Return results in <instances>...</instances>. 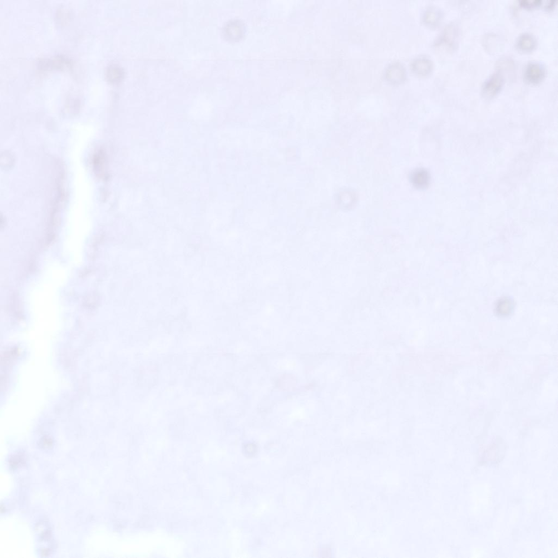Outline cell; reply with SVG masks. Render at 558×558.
Wrapping results in <instances>:
<instances>
[{
	"label": "cell",
	"instance_id": "6da1fadb",
	"mask_svg": "<svg viewBox=\"0 0 558 558\" xmlns=\"http://www.w3.org/2000/svg\"><path fill=\"white\" fill-rule=\"evenodd\" d=\"M504 83V77L501 71L498 70L484 82L482 91L484 96L487 97L495 96L501 90Z\"/></svg>",
	"mask_w": 558,
	"mask_h": 558
},
{
	"label": "cell",
	"instance_id": "7a4b0ae2",
	"mask_svg": "<svg viewBox=\"0 0 558 558\" xmlns=\"http://www.w3.org/2000/svg\"><path fill=\"white\" fill-rule=\"evenodd\" d=\"M545 68L539 62L531 61L528 63L524 71L525 79L528 82L538 83L545 77Z\"/></svg>",
	"mask_w": 558,
	"mask_h": 558
},
{
	"label": "cell",
	"instance_id": "3957f363",
	"mask_svg": "<svg viewBox=\"0 0 558 558\" xmlns=\"http://www.w3.org/2000/svg\"><path fill=\"white\" fill-rule=\"evenodd\" d=\"M385 77L389 82L397 85L406 80L407 77L406 69L400 62H393L387 67L385 72Z\"/></svg>",
	"mask_w": 558,
	"mask_h": 558
},
{
	"label": "cell",
	"instance_id": "277c9868",
	"mask_svg": "<svg viewBox=\"0 0 558 558\" xmlns=\"http://www.w3.org/2000/svg\"><path fill=\"white\" fill-rule=\"evenodd\" d=\"M411 67L417 75L425 76L432 71L433 64L430 59L427 57H418L412 61Z\"/></svg>",
	"mask_w": 558,
	"mask_h": 558
},
{
	"label": "cell",
	"instance_id": "5b68a950",
	"mask_svg": "<svg viewBox=\"0 0 558 558\" xmlns=\"http://www.w3.org/2000/svg\"><path fill=\"white\" fill-rule=\"evenodd\" d=\"M516 47L523 52H530L536 46V39L532 34L528 32L523 33L518 37Z\"/></svg>",
	"mask_w": 558,
	"mask_h": 558
},
{
	"label": "cell",
	"instance_id": "8992f818",
	"mask_svg": "<svg viewBox=\"0 0 558 558\" xmlns=\"http://www.w3.org/2000/svg\"><path fill=\"white\" fill-rule=\"evenodd\" d=\"M457 36V29L455 24H450L447 26L439 39V43L446 44L449 48H452Z\"/></svg>",
	"mask_w": 558,
	"mask_h": 558
},
{
	"label": "cell",
	"instance_id": "52a82bcc",
	"mask_svg": "<svg viewBox=\"0 0 558 558\" xmlns=\"http://www.w3.org/2000/svg\"><path fill=\"white\" fill-rule=\"evenodd\" d=\"M70 61L66 58L57 57L53 59H43L39 61L38 66L44 71L55 70V69H62L65 66L70 65Z\"/></svg>",
	"mask_w": 558,
	"mask_h": 558
},
{
	"label": "cell",
	"instance_id": "ba28073f",
	"mask_svg": "<svg viewBox=\"0 0 558 558\" xmlns=\"http://www.w3.org/2000/svg\"><path fill=\"white\" fill-rule=\"evenodd\" d=\"M106 76L107 81L111 83L116 84L119 83L124 76V71L123 69L116 64H112L108 66L106 71Z\"/></svg>",
	"mask_w": 558,
	"mask_h": 558
},
{
	"label": "cell",
	"instance_id": "9c48e42d",
	"mask_svg": "<svg viewBox=\"0 0 558 558\" xmlns=\"http://www.w3.org/2000/svg\"><path fill=\"white\" fill-rule=\"evenodd\" d=\"M441 12L439 9L434 7H429L424 14V21L430 26H435L440 22Z\"/></svg>",
	"mask_w": 558,
	"mask_h": 558
},
{
	"label": "cell",
	"instance_id": "30bf717a",
	"mask_svg": "<svg viewBox=\"0 0 558 558\" xmlns=\"http://www.w3.org/2000/svg\"><path fill=\"white\" fill-rule=\"evenodd\" d=\"M413 178V182L416 186L422 187L427 185L428 176L425 171H417L415 173Z\"/></svg>",
	"mask_w": 558,
	"mask_h": 558
},
{
	"label": "cell",
	"instance_id": "8fae6325",
	"mask_svg": "<svg viewBox=\"0 0 558 558\" xmlns=\"http://www.w3.org/2000/svg\"><path fill=\"white\" fill-rule=\"evenodd\" d=\"M519 3L523 7L531 8L540 6L542 1L541 0H521Z\"/></svg>",
	"mask_w": 558,
	"mask_h": 558
},
{
	"label": "cell",
	"instance_id": "7c38bea8",
	"mask_svg": "<svg viewBox=\"0 0 558 558\" xmlns=\"http://www.w3.org/2000/svg\"><path fill=\"white\" fill-rule=\"evenodd\" d=\"M556 2L557 1L556 0H552V1H550L549 3L546 5V8L549 10L552 9L553 8H555Z\"/></svg>",
	"mask_w": 558,
	"mask_h": 558
}]
</instances>
